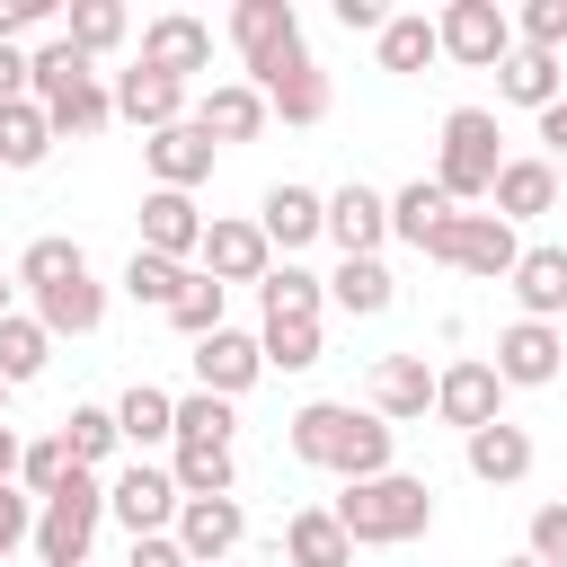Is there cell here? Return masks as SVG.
I'll return each instance as SVG.
<instances>
[{
	"mask_svg": "<svg viewBox=\"0 0 567 567\" xmlns=\"http://www.w3.org/2000/svg\"><path fill=\"white\" fill-rule=\"evenodd\" d=\"M487 204H496V221H532V213L558 204V168L549 159H505L496 186H487Z\"/></svg>",
	"mask_w": 567,
	"mask_h": 567,
	"instance_id": "cell-24",
	"label": "cell"
},
{
	"mask_svg": "<svg viewBox=\"0 0 567 567\" xmlns=\"http://www.w3.org/2000/svg\"><path fill=\"white\" fill-rule=\"evenodd\" d=\"M44 151H53L44 106H35V97H9V106H0V168H44Z\"/></svg>",
	"mask_w": 567,
	"mask_h": 567,
	"instance_id": "cell-30",
	"label": "cell"
},
{
	"mask_svg": "<svg viewBox=\"0 0 567 567\" xmlns=\"http://www.w3.org/2000/svg\"><path fill=\"white\" fill-rule=\"evenodd\" d=\"M514 27H523V53H558L567 44V0H532Z\"/></svg>",
	"mask_w": 567,
	"mask_h": 567,
	"instance_id": "cell-46",
	"label": "cell"
},
{
	"mask_svg": "<svg viewBox=\"0 0 567 567\" xmlns=\"http://www.w3.org/2000/svg\"><path fill=\"white\" fill-rule=\"evenodd\" d=\"M505 567H540V558H505Z\"/></svg>",
	"mask_w": 567,
	"mask_h": 567,
	"instance_id": "cell-56",
	"label": "cell"
},
{
	"mask_svg": "<svg viewBox=\"0 0 567 567\" xmlns=\"http://www.w3.org/2000/svg\"><path fill=\"white\" fill-rule=\"evenodd\" d=\"M558 363H567V346H558V328H540V319H514V328L496 337V381H505V390H540V381H558Z\"/></svg>",
	"mask_w": 567,
	"mask_h": 567,
	"instance_id": "cell-13",
	"label": "cell"
},
{
	"mask_svg": "<svg viewBox=\"0 0 567 567\" xmlns=\"http://www.w3.org/2000/svg\"><path fill=\"white\" fill-rule=\"evenodd\" d=\"M443 44H434V18H416V9H399V18H381V71H425Z\"/></svg>",
	"mask_w": 567,
	"mask_h": 567,
	"instance_id": "cell-34",
	"label": "cell"
},
{
	"mask_svg": "<svg viewBox=\"0 0 567 567\" xmlns=\"http://www.w3.org/2000/svg\"><path fill=\"white\" fill-rule=\"evenodd\" d=\"M142 248H151V257H168V266H186V257L204 248V213H195V195L151 186V195H142Z\"/></svg>",
	"mask_w": 567,
	"mask_h": 567,
	"instance_id": "cell-14",
	"label": "cell"
},
{
	"mask_svg": "<svg viewBox=\"0 0 567 567\" xmlns=\"http://www.w3.org/2000/svg\"><path fill=\"white\" fill-rule=\"evenodd\" d=\"M496 390H505L496 363H452V372H434V416L478 434V425H496Z\"/></svg>",
	"mask_w": 567,
	"mask_h": 567,
	"instance_id": "cell-16",
	"label": "cell"
},
{
	"mask_svg": "<svg viewBox=\"0 0 567 567\" xmlns=\"http://www.w3.org/2000/svg\"><path fill=\"white\" fill-rule=\"evenodd\" d=\"M425 408H434V372H425V354H381V363H372V416L399 425V416H425Z\"/></svg>",
	"mask_w": 567,
	"mask_h": 567,
	"instance_id": "cell-21",
	"label": "cell"
},
{
	"mask_svg": "<svg viewBox=\"0 0 567 567\" xmlns=\"http://www.w3.org/2000/svg\"><path fill=\"white\" fill-rule=\"evenodd\" d=\"M257 354H266L275 372H310V363H319V319H266V328H257Z\"/></svg>",
	"mask_w": 567,
	"mask_h": 567,
	"instance_id": "cell-37",
	"label": "cell"
},
{
	"mask_svg": "<svg viewBox=\"0 0 567 567\" xmlns=\"http://www.w3.org/2000/svg\"><path fill=\"white\" fill-rule=\"evenodd\" d=\"M168 328H177V337H213V328H221V284H213V275H186L177 301H168Z\"/></svg>",
	"mask_w": 567,
	"mask_h": 567,
	"instance_id": "cell-42",
	"label": "cell"
},
{
	"mask_svg": "<svg viewBox=\"0 0 567 567\" xmlns=\"http://www.w3.org/2000/svg\"><path fill=\"white\" fill-rule=\"evenodd\" d=\"M18 452H27V443H18V434H9V416H0V487L18 478Z\"/></svg>",
	"mask_w": 567,
	"mask_h": 567,
	"instance_id": "cell-54",
	"label": "cell"
},
{
	"mask_svg": "<svg viewBox=\"0 0 567 567\" xmlns=\"http://www.w3.org/2000/svg\"><path fill=\"white\" fill-rule=\"evenodd\" d=\"M266 106H275L284 124H319V115H328V71L310 62V71H292V80H275V89H266Z\"/></svg>",
	"mask_w": 567,
	"mask_h": 567,
	"instance_id": "cell-40",
	"label": "cell"
},
{
	"mask_svg": "<svg viewBox=\"0 0 567 567\" xmlns=\"http://www.w3.org/2000/svg\"><path fill=\"white\" fill-rule=\"evenodd\" d=\"M168 540L186 549V567H213V558H230L248 540V514H239V496H177V532Z\"/></svg>",
	"mask_w": 567,
	"mask_h": 567,
	"instance_id": "cell-9",
	"label": "cell"
},
{
	"mask_svg": "<svg viewBox=\"0 0 567 567\" xmlns=\"http://www.w3.org/2000/svg\"><path fill=\"white\" fill-rule=\"evenodd\" d=\"M425 257H443V266H461V275H478V284H505L514 257H523V239H514V221H496V213H452V230H443Z\"/></svg>",
	"mask_w": 567,
	"mask_h": 567,
	"instance_id": "cell-7",
	"label": "cell"
},
{
	"mask_svg": "<svg viewBox=\"0 0 567 567\" xmlns=\"http://www.w3.org/2000/svg\"><path fill=\"white\" fill-rule=\"evenodd\" d=\"M204 275L230 292V284H266V266H275V248H266V230L257 221H204Z\"/></svg>",
	"mask_w": 567,
	"mask_h": 567,
	"instance_id": "cell-12",
	"label": "cell"
},
{
	"mask_svg": "<svg viewBox=\"0 0 567 567\" xmlns=\"http://www.w3.org/2000/svg\"><path fill=\"white\" fill-rule=\"evenodd\" d=\"M239 434V416H230V399H213V390H195V399H177V443H230Z\"/></svg>",
	"mask_w": 567,
	"mask_h": 567,
	"instance_id": "cell-44",
	"label": "cell"
},
{
	"mask_svg": "<svg viewBox=\"0 0 567 567\" xmlns=\"http://www.w3.org/2000/svg\"><path fill=\"white\" fill-rule=\"evenodd\" d=\"M115 434L142 452V443H177V399L168 390H151V381H133L124 399H115Z\"/></svg>",
	"mask_w": 567,
	"mask_h": 567,
	"instance_id": "cell-29",
	"label": "cell"
},
{
	"mask_svg": "<svg viewBox=\"0 0 567 567\" xmlns=\"http://www.w3.org/2000/svg\"><path fill=\"white\" fill-rule=\"evenodd\" d=\"M523 470H532V434H523V425H505V416H496V425H478V434H470V478L514 487Z\"/></svg>",
	"mask_w": 567,
	"mask_h": 567,
	"instance_id": "cell-28",
	"label": "cell"
},
{
	"mask_svg": "<svg viewBox=\"0 0 567 567\" xmlns=\"http://www.w3.org/2000/svg\"><path fill=\"white\" fill-rule=\"evenodd\" d=\"M71 470H80V461H71V443H62V434H44V443H27V452H18V478H27L35 496H53Z\"/></svg>",
	"mask_w": 567,
	"mask_h": 567,
	"instance_id": "cell-45",
	"label": "cell"
},
{
	"mask_svg": "<svg viewBox=\"0 0 567 567\" xmlns=\"http://www.w3.org/2000/svg\"><path fill=\"white\" fill-rule=\"evenodd\" d=\"M44 363H53V337L35 328V310H9V319H0V381L18 390V381H35Z\"/></svg>",
	"mask_w": 567,
	"mask_h": 567,
	"instance_id": "cell-33",
	"label": "cell"
},
{
	"mask_svg": "<svg viewBox=\"0 0 567 567\" xmlns=\"http://www.w3.org/2000/svg\"><path fill=\"white\" fill-rule=\"evenodd\" d=\"M106 97H115V115H124V124H142V133L186 124V89H177V80H159V71H142V62H133V71H124Z\"/></svg>",
	"mask_w": 567,
	"mask_h": 567,
	"instance_id": "cell-23",
	"label": "cell"
},
{
	"mask_svg": "<svg viewBox=\"0 0 567 567\" xmlns=\"http://www.w3.org/2000/svg\"><path fill=\"white\" fill-rule=\"evenodd\" d=\"M106 514L142 540V532L177 523V478H168V470H151V461H133V470H115V478H106Z\"/></svg>",
	"mask_w": 567,
	"mask_h": 567,
	"instance_id": "cell-11",
	"label": "cell"
},
{
	"mask_svg": "<svg viewBox=\"0 0 567 567\" xmlns=\"http://www.w3.org/2000/svg\"><path fill=\"white\" fill-rule=\"evenodd\" d=\"M0 408H9V381H0Z\"/></svg>",
	"mask_w": 567,
	"mask_h": 567,
	"instance_id": "cell-57",
	"label": "cell"
},
{
	"mask_svg": "<svg viewBox=\"0 0 567 567\" xmlns=\"http://www.w3.org/2000/svg\"><path fill=\"white\" fill-rule=\"evenodd\" d=\"M390 230H399L408 248H434V239L452 230V195H443L434 177H416V186H399V195H390Z\"/></svg>",
	"mask_w": 567,
	"mask_h": 567,
	"instance_id": "cell-27",
	"label": "cell"
},
{
	"mask_svg": "<svg viewBox=\"0 0 567 567\" xmlns=\"http://www.w3.org/2000/svg\"><path fill=\"white\" fill-rule=\"evenodd\" d=\"M505 284H514L523 319H540V328H549V319H567V248H523Z\"/></svg>",
	"mask_w": 567,
	"mask_h": 567,
	"instance_id": "cell-22",
	"label": "cell"
},
{
	"mask_svg": "<svg viewBox=\"0 0 567 567\" xmlns=\"http://www.w3.org/2000/svg\"><path fill=\"white\" fill-rule=\"evenodd\" d=\"M124 567H186V549H177V540H168V532H142V540H133V558H124Z\"/></svg>",
	"mask_w": 567,
	"mask_h": 567,
	"instance_id": "cell-50",
	"label": "cell"
},
{
	"mask_svg": "<svg viewBox=\"0 0 567 567\" xmlns=\"http://www.w3.org/2000/svg\"><path fill=\"white\" fill-rule=\"evenodd\" d=\"M62 44L97 62L106 44H124V9H115V0H71V27H62Z\"/></svg>",
	"mask_w": 567,
	"mask_h": 567,
	"instance_id": "cell-38",
	"label": "cell"
},
{
	"mask_svg": "<svg viewBox=\"0 0 567 567\" xmlns=\"http://www.w3.org/2000/svg\"><path fill=\"white\" fill-rule=\"evenodd\" d=\"M434 44H443L452 62H470V71H496V62L514 53V18H505L496 0H452V9L434 18Z\"/></svg>",
	"mask_w": 567,
	"mask_h": 567,
	"instance_id": "cell-8",
	"label": "cell"
},
{
	"mask_svg": "<svg viewBox=\"0 0 567 567\" xmlns=\"http://www.w3.org/2000/svg\"><path fill=\"white\" fill-rule=\"evenodd\" d=\"M337 310H354V319H372V310H390V266L381 257H346L328 284H319Z\"/></svg>",
	"mask_w": 567,
	"mask_h": 567,
	"instance_id": "cell-32",
	"label": "cell"
},
{
	"mask_svg": "<svg viewBox=\"0 0 567 567\" xmlns=\"http://www.w3.org/2000/svg\"><path fill=\"white\" fill-rule=\"evenodd\" d=\"M284 443H292V461H310V470H337L346 487L390 470V425H381L372 408H346V399H310V408H292Z\"/></svg>",
	"mask_w": 567,
	"mask_h": 567,
	"instance_id": "cell-1",
	"label": "cell"
},
{
	"mask_svg": "<svg viewBox=\"0 0 567 567\" xmlns=\"http://www.w3.org/2000/svg\"><path fill=\"white\" fill-rule=\"evenodd\" d=\"M558 346H567V328H558Z\"/></svg>",
	"mask_w": 567,
	"mask_h": 567,
	"instance_id": "cell-58",
	"label": "cell"
},
{
	"mask_svg": "<svg viewBox=\"0 0 567 567\" xmlns=\"http://www.w3.org/2000/svg\"><path fill=\"white\" fill-rule=\"evenodd\" d=\"M62 443H71L80 470H97V461L124 443V434H115V408H71V416H62Z\"/></svg>",
	"mask_w": 567,
	"mask_h": 567,
	"instance_id": "cell-43",
	"label": "cell"
},
{
	"mask_svg": "<svg viewBox=\"0 0 567 567\" xmlns=\"http://www.w3.org/2000/svg\"><path fill=\"white\" fill-rule=\"evenodd\" d=\"M9 97H27V53H18V44H0V106H9Z\"/></svg>",
	"mask_w": 567,
	"mask_h": 567,
	"instance_id": "cell-52",
	"label": "cell"
},
{
	"mask_svg": "<svg viewBox=\"0 0 567 567\" xmlns=\"http://www.w3.org/2000/svg\"><path fill=\"white\" fill-rule=\"evenodd\" d=\"M97 319H106V284H97V275H71V284L35 292V328H44V337H89Z\"/></svg>",
	"mask_w": 567,
	"mask_h": 567,
	"instance_id": "cell-25",
	"label": "cell"
},
{
	"mask_svg": "<svg viewBox=\"0 0 567 567\" xmlns=\"http://www.w3.org/2000/svg\"><path fill=\"white\" fill-rule=\"evenodd\" d=\"M27 532H35V514H27V496H18V487H0V558H9V549H18Z\"/></svg>",
	"mask_w": 567,
	"mask_h": 567,
	"instance_id": "cell-49",
	"label": "cell"
},
{
	"mask_svg": "<svg viewBox=\"0 0 567 567\" xmlns=\"http://www.w3.org/2000/svg\"><path fill=\"white\" fill-rule=\"evenodd\" d=\"M540 142H549V151H567V97H558V106H540Z\"/></svg>",
	"mask_w": 567,
	"mask_h": 567,
	"instance_id": "cell-53",
	"label": "cell"
},
{
	"mask_svg": "<svg viewBox=\"0 0 567 567\" xmlns=\"http://www.w3.org/2000/svg\"><path fill=\"white\" fill-rule=\"evenodd\" d=\"M532 558L540 567H567V505H540L532 514Z\"/></svg>",
	"mask_w": 567,
	"mask_h": 567,
	"instance_id": "cell-47",
	"label": "cell"
},
{
	"mask_svg": "<svg viewBox=\"0 0 567 567\" xmlns=\"http://www.w3.org/2000/svg\"><path fill=\"white\" fill-rule=\"evenodd\" d=\"M257 372H266L257 337H239V328H213V337H195V390H213V399H239Z\"/></svg>",
	"mask_w": 567,
	"mask_h": 567,
	"instance_id": "cell-15",
	"label": "cell"
},
{
	"mask_svg": "<svg viewBox=\"0 0 567 567\" xmlns=\"http://www.w3.org/2000/svg\"><path fill=\"white\" fill-rule=\"evenodd\" d=\"M27 97L44 106V124H53V133H106V124H115V97L97 89L89 53H71L62 35L27 53Z\"/></svg>",
	"mask_w": 567,
	"mask_h": 567,
	"instance_id": "cell-3",
	"label": "cell"
},
{
	"mask_svg": "<svg viewBox=\"0 0 567 567\" xmlns=\"http://www.w3.org/2000/svg\"><path fill=\"white\" fill-rule=\"evenodd\" d=\"M319 221H328V195H310V186H292V177H284V186H266V204H257V230H266V248H284V257H292V248H310V239H319Z\"/></svg>",
	"mask_w": 567,
	"mask_h": 567,
	"instance_id": "cell-18",
	"label": "cell"
},
{
	"mask_svg": "<svg viewBox=\"0 0 567 567\" xmlns=\"http://www.w3.org/2000/svg\"><path fill=\"white\" fill-rule=\"evenodd\" d=\"M71 275H89L80 239H35V248L18 257V284H27V292H53V284H71Z\"/></svg>",
	"mask_w": 567,
	"mask_h": 567,
	"instance_id": "cell-39",
	"label": "cell"
},
{
	"mask_svg": "<svg viewBox=\"0 0 567 567\" xmlns=\"http://www.w3.org/2000/svg\"><path fill=\"white\" fill-rule=\"evenodd\" d=\"M97 523H106V478L97 470H71L53 496H44V514H35V558L44 567H89V540H97Z\"/></svg>",
	"mask_w": 567,
	"mask_h": 567,
	"instance_id": "cell-5",
	"label": "cell"
},
{
	"mask_svg": "<svg viewBox=\"0 0 567 567\" xmlns=\"http://www.w3.org/2000/svg\"><path fill=\"white\" fill-rule=\"evenodd\" d=\"M9 292H18V275H0V319H9Z\"/></svg>",
	"mask_w": 567,
	"mask_h": 567,
	"instance_id": "cell-55",
	"label": "cell"
},
{
	"mask_svg": "<svg viewBox=\"0 0 567 567\" xmlns=\"http://www.w3.org/2000/svg\"><path fill=\"white\" fill-rule=\"evenodd\" d=\"M168 478H177V496H230V443H177Z\"/></svg>",
	"mask_w": 567,
	"mask_h": 567,
	"instance_id": "cell-35",
	"label": "cell"
},
{
	"mask_svg": "<svg viewBox=\"0 0 567 567\" xmlns=\"http://www.w3.org/2000/svg\"><path fill=\"white\" fill-rule=\"evenodd\" d=\"M142 159H151V177H159L168 195H195V186L213 177V142H204L195 124H159V133L142 142Z\"/></svg>",
	"mask_w": 567,
	"mask_h": 567,
	"instance_id": "cell-17",
	"label": "cell"
},
{
	"mask_svg": "<svg viewBox=\"0 0 567 567\" xmlns=\"http://www.w3.org/2000/svg\"><path fill=\"white\" fill-rule=\"evenodd\" d=\"M496 115L487 106H452L443 115V168H434V186L452 195V204H478L487 186H496Z\"/></svg>",
	"mask_w": 567,
	"mask_h": 567,
	"instance_id": "cell-6",
	"label": "cell"
},
{
	"mask_svg": "<svg viewBox=\"0 0 567 567\" xmlns=\"http://www.w3.org/2000/svg\"><path fill=\"white\" fill-rule=\"evenodd\" d=\"M319 230H328L346 257H372V248L390 239V204H381V195L354 177V186H337V195H328V221H319Z\"/></svg>",
	"mask_w": 567,
	"mask_h": 567,
	"instance_id": "cell-19",
	"label": "cell"
},
{
	"mask_svg": "<svg viewBox=\"0 0 567 567\" xmlns=\"http://www.w3.org/2000/svg\"><path fill=\"white\" fill-rule=\"evenodd\" d=\"M381 18H390L381 0H337V27H346V35H381Z\"/></svg>",
	"mask_w": 567,
	"mask_h": 567,
	"instance_id": "cell-51",
	"label": "cell"
},
{
	"mask_svg": "<svg viewBox=\"0 0 567 567\" xmlns=\"http://www.w3.org/2000/svg\"><path fill=\"white\" fill-rule=\"evenodd\" d=\"M204 62H213V27H204V18L168 9V18H151V27H142V71H159V80H177V89H186Z\"/></svg>",
	"mask_w": 567,
	"mask_h": 567,
	"instance_id": "cell-10",
	"label": "cell"
},
{
	"mask_svg": "<svg viewBox=\"0 0 567 567\" xmlns=\"http://www.w3.org/2000/svg\"><path fill=\"white\" fill-rule=\"evenodd\" d=\"M186 124H195L213 151H221V142H257V124H266V97H257L248 80H221V89H204V106H195Z\"/></svg>",
	"mask_w": 567,
	"mask_h": 567,
	"instance_id": "cell-20",
	"label": "cell"
},
{
	"mask_svg": "<svg viewBox=\"0 0 567 567\" xmlns=\"http://www.w3.org/2000/svg\"><path fill=\"white\" fill-rule=\"evenodd\" d=\"M496 89H505L514 106H532V115L558 106V53H523V44H514V53L496 62Z\"/></svg>",
	"mask_w": 567,
	"mask_h": 567,
	"instance_id": "cell-31",
	"label": "cell"
},
{
	"mask_svg": "<svg viewBox=\"0 0 567 567\" xmlns=\"http://www.w3.org/2000/svg\"><path fill=\"white\" fill-rule=\"evenodd\" d=\"M53 18V0H0V44H18L27 27H44Z\"/></svg>",
	"mask_w": 567,
	"mask_h": 567,
	"instance_id": "cell-48",
	"label": "cell"
},
{
	"mask_svg": "<svg viewBox=\"0 0 567 567\" xmlns=\"http://www.w3.org/2000/svg\"><path fill=\"white\" fill-rule=\"evenodd\" d=\"M257 301H266V319H319V275H301V266H266V284H257Z\"/></svg>",
	"mask_w": 567,
	"mask_h": 567,
	"instance_id": "cell-36",
	"label": "cell"
},
{
	"mask_svg": "<svg viewBox=\"0 0 567 567\" xmlns=\"http://www.w3.org/2000/svg\"><path fill=\"white\" fill-rule=\"evenodd\" d=\"M328 514H337V532L354 549H399V540H416L434 523V487L408 478V470H381V478H354Z\"/></svg>",
	"mask_w": 567,
	"mask_h": 567,
	"instance_id": "cell-2",
	"label": "cell"
},
{
	"mask_svg": "<svg viewBox=\"0 0 567 567\" xmlns=\"http://www.w3.org/2000/svg\"><path fill=\"white\" fill-rule=\"evenodd\" d=\"M177 284H186V266H168V257H151V248H133V257H124V292H133L142 310H168V301H177Z\"/></svg>",
	"mask_w": 567,
	"mask_h": 567,
	"instance_id": "cell-41",
	"label": "cell"
},
{
	"mask_svg": "<svg viewBox=\"0 0 567 567\" xmlns=\"http://www.w3.org/2000/svg\"><path fill=\"white\" fill-rule=\"evenodd\" d=\"M284 558H292V567H354V540L337 532L328 505H301V514L284 523Z\"/></svg>",
	"mask_w": 567,
	"mask_h": 567,
	"instance_id": "cell-26",
	"label": "cell"
},
{
	"mask_svg": "<svg viewBox=\"0 0 567 567\" xmlns=\"http://www.w3.org/2000/svg\"><path fill=\"white\" fill-rule=\"evenodd\" d=\"M230 44H239V62H248V89H257V97H266L275 80L310 71V44H301L292 0H239V9H230Z\"/></svg>",
	"mask_w": 567,
	"mask_h": 567,
	"instance_id": "cell-4",
	"label": "cell"
}]
</instances>
